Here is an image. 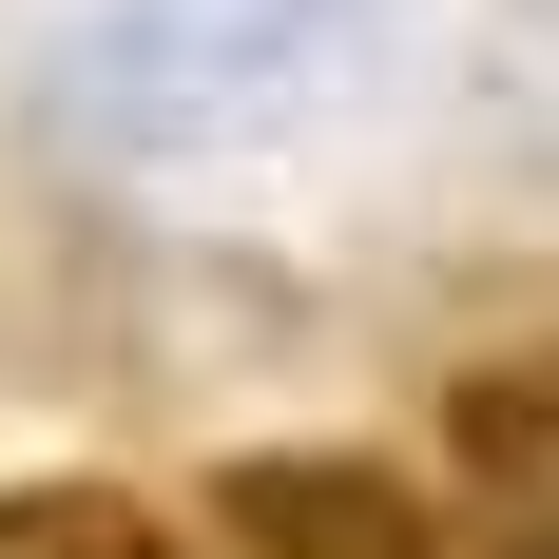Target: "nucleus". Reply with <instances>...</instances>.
<instances>
[{
    "instance_id": "1",
    "label": "nucleus",
    "mask_w": 559,
    "mask_h": 559,
    "mask_svg": "<svg viewBox=\"0 0 559 559\" xmlns=\"http://www.w3.org/2000/svg\"><path fill=\"white\" fill-rule=\"evenodd\" d=\"M193 540L213 559H463L444 502H425L405 463H367V444H251V463H213V483H193Z\"/></svg>"
},
{
    "instance_id": "2",
    "label": "nucleus",
    "mask_w": 559,
    "mask_h": 559,
    "mask_svg": "<svg viewBox=\"0 0 559 559\" xmlns=\"http://www.w3.org/2000/svg\"><path fill=\"white\" fill-rule=\"evenodd\" d=\"M444 483L502 559H559V347H502L444 386Z\"/></svg>"
},
{
    "instance_id": "3",
    "label": "nucleus",
    "mask_w": 559,
    "mask_h": 559,
    "mask_svg": "<svg viewBox=\"0 0 559 559\" xmlns=\"http://www.w3.org/2000/svg\"><path fill=\"white\" fill-rule=\"evenodd\" d=\"M0 559H213V540L155 521L135 483H0Z\"/></svg>"
}]
</instances>
